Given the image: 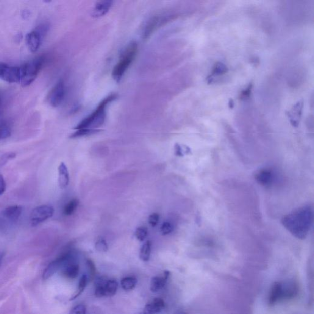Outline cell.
Wrapping results in <instances>:
<instances>
[{
    "label": "cell",
    "instance_id": "32",
    "mask_svg": "<svg viewBox=\"0 0 314 314\" xmlns=\"http://www.w3.org/2000/svg\"><path fill=\"white\" fill-rule=\"evenodd\" d=\"M160 216L158 213H153L150 215L148 219L149 224L154 227L156 226L159 221Z\"/></svg>",
    "mask_w": 314,
    "mask_h": 314
},
{
    "label": "cell",
    "instance_id": "31",
    "mask_svg": "<svg viewBox=\"0 0 314 314\" xmlns=\"http://www.w3.org/2000/svg\"><path fill=\"white\" fill-rule=\"evenodd\" d=\"M175 154L177 156L182 157L184 154H188L190 152V150L188 149V147L184 146V149L182 146H180L179 144H176L175 145Z\"/></svg>",
    "mask_w": 314,
    "mask_h": 314
},
{
    "label": "cell",
    "instance_id": "5",
    "mask_svg": "<svg viewBox=\"0 0 314 314\" xmlns=\"http://www.w3.org/2000/svg\"><path fill=\"white\" fill-rule=\"evenodd\" d=\"M22 213L20 205L5 208L0 211V230L7 229L19 220Z\"/></svg>",
    "mask_w": 314,
    "mask_h": 314
},
{
    "label": "cell",
    "instance_id": "36",
    "mask_svg": "<svg viewBox=\"0 0 314 314\" xmlns=\"http://www.w3.org/2000/svg\"><path fill=\"white\" fill-rule=\"evenodd\" d=\"M175 314H187V313H185L184 312H182V311H178V312H177Z\"/></svg>",
    "mask_w": 314,
    "mask_h": 314
},
{
    "label": "cell",
    "instance_id": "22",
    "mask_svg": "<svg viewBox=\"0 0 314 314\" xmlns=\"http://www.w3.org/2000/svg\"><path fill=\"white\" fill-rule=\"evenodd\" d=\"M118 288V283L116 280H107L105 285L106 296H113L116 293Z\"/></svg>",
    "mask_w": 314,
    "mask_h": 314
},
{
    "label": "cell",
    "instance_id": "19",
    "mask_svg": "<svg viewBox=\"0 0 314 314\" xmlns=\"http://www.w3.org/2000/svg\"><path fill=\"white\" fill-rule=\"evenodd\" d=\"M151 241H147L142 246L140 253V258L143 262H147L149 261L150 257H151Z\"/></svg>",
    "mask_w": 314,
    "mask_h": 314
},
{
    "label": "cell",
    "instance_id": "28",
    "mask_svg": "<svg viewBox=\"0 0 314 314\" xmlns=\"http://www.w3.org/2000/svg\"><path fill=\"white\" fill-rule=\"evenodd\" d=\"M95 248L98 252H105L108 251V246L107 241L103 238H100L96 241L95 243Z\"/></svg>",
    "mask_w": 314,
    "mask_h": 314
},
{
    "label": "cell",
    "instance_id": "17",
    "mask_svg": "<svg viewBox=\"0 0 314 314\" xmlns=\"http://www.w3.org/2000/svg\"><path fill=\"white\" fill-rule=\"evenodd\" d=\"M69 174L67 166L62 162L58 166V183L61 188H65L69 184Z\"/></svg>",
    "mask_w": 314,
    "mask_h": 314
},
{
    "label": "cell",
    "instance_id": "35",
    "mask_svg": "<svg viewBox=\"0 0 314 314\" xmlns=\"http://www.w3.org/2000/svg\"><path fill=\"white\" fill-rule=\"evenodd\" d=\"M6 190V182L4 177L0 175V195L4 194Z\"/></svg>",
    "mask_w": 314,
    "mask_h": 314
},
{
    "label": "cell",
    "instance_id": "29",
    "mask_svg": "<svg viewBox=\"0 0 314 314\" xmlns=\"http://www.w3.org/2000/svg\"><path fill=\"white\" fill-rule=\"evenodd\" d=\"M87 265L88 269V273H89V280L93 281L96 276V266L91 260H87Z\"/></svg>",
    "mask_w": 314,
    "mask_h": 314
},
{
    "label": "cell",
    "instance_id": "18",
    "mask_svg": "<svg viewBox=\"0 0 314 314\" xmlns=\"http://www.w3.org/2000/svg\"><path fill=\"white\" fill-rule=\"evenodd\" d=\"M112 1H101L97 3L93 10L92 15L94 18H100L107 15L111 7Z\"/></svg>",
    "mask_w": 314,
    "mask_h": 314
},
{
    "label": "cell",
    "instance_id": "14",
    "mask_svg": "<svg viewBox=\"0 0 314 314\" xmlns=\"http://www.w3.org/2000/svg\"><path fill=\"white\" fill-rule=\"evenodd\" d=\"M170 275V272L165 271L164 272L163 277H153L151 283V290L153 293H157L162 290L165 287L166 282Z\"/></svg>",
    "mask_w": 314,
    "mask_h": 314
},
{
    "label": "cell",
    "instance_id": "3",
    "mask_svg": "<svg viewBox=\"0 0 314 314\" xmlns=\"http://www.w3.org/2000/svg\"><path fill=\"white\" fill-rule=\"evenodd\" d=\"M138 51V44L136 42H131L124 49L121 54L120 59L113 68L112 76L115 81H120L127 69L129 68L136 57Z\"/></svg>",
    "mask_w": 314,
    "mask_h": 314
},
{
    "label": "cell",
    "instance_id": "13",
    "mask_svg": "<svg viewBox=\"0 0 314 314\" xmlns=\"http://www.w3.org/2000/svg\"><path fill=\"white\" fill-rule=\"evenodd\" d=\"M61 271H62V276L66 279H74L78 276L79 266L73 261H70L63 266Z\"/></svg>",
    "mask_w": 314,
    "mask_h": 314
},
{
    "label": "cell",
    "instance_id": "30",
    "mask_svg": "<svg viewBox=\"0 0 314 314\" xmlns=\"http://www.w3.org/2000/svg\"><path fill=\"white\" fill-rule=\"evenodd\" d=\"M173 226L170 222H165L161 227V233L163 235H167L170 234V233L173 231Z\"/></svg>",
    "mask_w": 314,
    "mask_h": 314
},
{
    "label": "cell",
    "instance_id": "11",
    "mask_svg": "<svg viewBox=\"0 0 314 314\" xmlns=\"http://www.w3.org/2000/svg\"><path fill=\"white\" fill-rule=\"evenodd\" d=\"M44 37L35 29L33 31L27 33L26 41L28 48L32 52H36L38 51L42 44Z\"/></svg>",
    "mask_w": 314,
    "mask_h": 314
},
{
    "label": "cell",
    "instance_id": "2",
    "mask_svg": "<svg viewBox=\"0 0 314 314\" xmlns=\"http://www.w3.org/2000/svg\"><path fill=\"white\" fill-rule=\"evenodd\" d=\"M117 94H112L105 98L100 102L96 109L89 116L82 120L74 128L76 130L80 129H96L104 124L107 116V108L110 102L115 101L117 98Z\"/></svg>",
    "mask_w": 314,
    "mask_h": 314
},
{
    "label": "cell",
    "instance_id": "15",
    "mask_svg": "<svg viewBox=\"0 0 314 314\" xmlns=\"http://www.w3.org/2000/svg\"><path fill=\"white\" fill-rule=\"evenodd\" d=\"M165 307V302L160 298H155L151 303L144 307L143 314H156L159 313Z\"/></svg>",
    "mask_w": 314,
    "mask_h": 314
},
{
    "label": "cell",
    "instance_id": "10",
    "mask_svg": "<svg viewBox=\"0 0 314 314\" xmlns=\"http://www.w3.org/2000/svg\"><path fill=\"white\" fill-rule=\"evenodd\" d=\"M255 179L258 184L264 187L268 188L274 184L276 180V174L270 168H263L255 173Z\"/></svg>",
    "mask_w": 314,
    "mask_h": 314
},
{
    "label": "cell",
    "instance_id": "6",
    "mask_svg": "<svg viewBox=\"0 0 314 314\" xmlns=\"http://www.w3.org/2000/svg\"><path fill=\"white\" fill-rule=\"evenodd\" d=\"M21 66H15L0 62V79L9 84L21 82Z\"/></svg>",
    "mask_w": 314,
    "mask_h": 314
},
{
    "label": "cell",
    "instance_id": "38",
    "mask_svg": "<svg viewBox=\"0 0 314 314\" xmlns=\"http://www.w3.org/2000/svg\"><path fill=\"white\" fill-rule=\"evenodd\" d=\"M0 102H1V101H0Z\"/></svg>",
    "mask_w": 314,
    "mask_h": 314
},
{
    "label": "cell",
    "instance_id": "1",
    "mask_svg": "<svg viewBox=\"0 0 314 314\" xmlns=\"http://www.w3.org/2000/svg\"><path fill=\"white\" fill-rule=\"evenodd\" d=\"M281 222L283 227L294 237L304 240L309 235L312 227V207L310 205L299 207L283 216Z\"/></svg>",
    "mask_w": 314,
    "mask_h": 314
},
{
    "label": "cell",
    "instance_id": "26",
    "mask_svg": "<svg viewBox=\"0 0 314 314\" xmlns=\"http://www.w3.org/2000/svg\"><path fill=\"white\" fill-rule=\"evenodd\" d=\"M88 280L87 276H85V275H83L79 280L78 290H77L76 293L72 297L71 300H74L78 298L80 294L84 292L86 286L87 285Z\"/></svg>",
    "mask_w": 314,
    "mask_h": 314
},
{
    "label": "cell",
    "instance_id": "23",
    "mask_svg": "<svg viewBox=\"0 0 314 314\" xmlns=\"http://www.w3.org/2000/svg\"><path fill=\"white\" fill-rule=\"evenodd\" d=\"M11 128L7 121L0 120V140L10 137Z\"/></svg>",
    "mask_w": 314,
    "mask_h": 314
},
{
    "label": "cell",
    "instance_id": "9",
    "mask_svg": "<svg viewBox=\"0 0 314 314\" xmlns=\"http://www.w3.org/2000/svg\"><path fill=\"white\" fill-rule=\"evenodd\" d=\"M65 82L63 80H60L50 91L47 96V101L52 107H58L65 99Z\"/></svg>",
    "mask_w": 314,
    "mask_h": 314
},
{
    "label": "cell",
    "instance_id": "7",
    "mask_svg": "<svg viewBox=\"0 0 314 314\" xmlns=\"http://www.w3.org/2000/svg\"><path fill=\"white\" fill-rule=\"evenodd\" d=\"M54 207L50 205H41L35 207L30 216V224L33 227L43 223L54 215Z\"/></svg>",
    "mask_w": 314,
    "mask_h": 314
},
{
    "label": "cell",
    "instance_id": "12",
    "mask_svg": "<svg viewBox=\"0 0 314 314\" xmlns=\"http://www.w3.org/2000/svg\"><path fill=\"white\" fill-rule=\"evenodd\" d=\"M165 17L155 16L147 22L145 27H144L143 31V38H147L150 35L157 29L160 25L162 24L163 22L165 21Z\"/></svg>",
    "mask_w": 314,
    "mask_h": 314
},
{
    "label": "cell",
    "instance_id": "25",
    "mask_svg": "<svg viewBox=\"0 0 314 314\" xmlns=\"http://www.w3.org/2000/svg\"><path fill=\"white\" fill-rule=\"evenodd\" d=\"M101 132V130L98 129H80L77 130L70 136L71 138H76L82 137V136L91 135L95 134V133Z\"/></svg>",
    "mask_w": 314,
    "mask_h": 314
},
{
    "label": "cell",
    "instance_id": "27",
    "mask_svg": "<svg viewBox=\"0 0 314 314\" xmlns=\"http://www.w3.org/2000/svg\"><path fill=\"white\" fill-rule=\"evenodd\" d=\"M147 229L146 227H140L137 228L135 232L136 238L140 241L145 240L147 235Z\"/></svg>",
    "mask_w": 314,
    "mask_h": 314
},
{
    "label": "cell",
    "instance_id": "21",
    "mask_svg": "<svg viewBox=\"0 0 314 314\" xmlns=\"http://www.w3.org/2000/svg\"><path fill=\"white\" fill-rule=\"evenodd\" d=\"M137 283V280L133 277H127L123 278L121 280V285L125 291H129L135 287Z\"/></svg>",
    "mask_w": 314,
    "mask_h": 314
},
{
    "label": "cell",
    "instance_id": "37",
    "mask_svg": "<svg viewBox=\"0 0 314 314\" xmlns=\"http://www.w3.org/2000/svg\"><path fill=\"white\" fill-rule=\"evenodd\" d=\"M2 258H3V255L2 254H0V265H1Z\"/></svg>",
    "mask_w": 314,
    "mask_h": 314
},
{
    "label": "cell",
    "instance_id": "24",
    "mask_svg": "<svg viewBox=\"0 0 314 314\" xmlns=\"http://www.w3.org/2000/svg\"><path fill=\"white\" fill-rule=\"evenodd\" d=\"M79 204V200L74 199L69 201L64 207L63 213L66 216H71L76 211Z\"/></svg>",
    "mask_w": 314,
    "mask_h": 314
},
{
    "label": "cell",
    "instance_id": "8",
    "mask_svg": "<svg viewBox=\"0 0 314 314\" xmlns=\"http://www.w3.org/2000/svg\"><path fill=\"white\" fill-rule=\"evenodd\" d=\"M73 257L71 252L64 253L62 255L57 258L56 260L53 261L49 264L45 270L44 271L43 277L44 280L49 279L52 276L56 273L58 271L62 269L63 266L70 261Z\"/></svg>",
    "mask_w": 314,
    "mask_h": 314
},
{
    "label": "cell",
    "instance_id": "33",
    "mask_svg": "<svg viewBox=\"0 0 314 314\" xmlns=\"http://www.w3.org/2000/svg\"><path fill=\"white\" fill-rule=\"evenodd\" d=\"M69 314H86V307L82 304L77 305L71 310Z\"/></svg>",
    "mask_w": 314,
    "mask_h": 314
},
{
    "label": "cell",
    "instance_id": "34",
    "mask_svg": "<svg viewBox=\"0 0 314 314\" xmlns=\"http://www.w3.org/2000/svg\"><path fill=\"white\" fill-rule=\"evenodd\" d=\"M15 154H12V153H10L9 154L4 155L2 158L1 163L4 165L5 163H7V161L11 159V158L15 157Z\"/></svg>",
    "mask_w": 314,
    "mask_h": 314
},
{
    "label": "cell",
    "instance_id": "4",
    "mask_svg": "<svg viewBox=\"0 0 314 314\" xmlns=\"http://www.w3.org/2000/svg\"><path fill=\"white\" fill-rule=\"evenodd\" d=\"M44 61L43 57H38L21 66L20 82L23 87H27L34 82L43 67Z\"/></svg>",
    "mask_w": 314,
    "mask_h": 314
},
{
    "label": "cell",
    "instance_id": "20",
    "mask_svg": "<svg viewBox=\"0 0 314 314\" xmlns=\"http://www.w3.org/2000/svg\"><path fill=\"white\" fill-rule=\"evenodd\" d=\"M107 280L103 278H99L96 280L95 283V296L97 298H101L106 296L105 285Z\"/></svg>",
    "mask_w": 314,
    "mask_h": 314
},
{
    "label": "cell",
    "instance_id": "16",
    "mask_svg": "<svg viewBox=\"0 0 314 314\" xmlns=\"http://www.w3.org/2000/svg\"><path fill=\"white\" fill-rule=\"evenodd\" d=\"M282 285L281 283L276 282L272 285L269 296V304L273 305L282 298Z\"/></svg>",
    "mask_w": 314,
    "mask_h": 314
}]
</instances>
